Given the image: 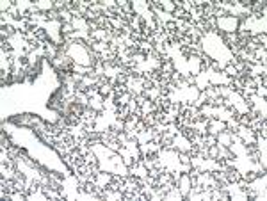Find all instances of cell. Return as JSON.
Segmentation results:
<instances>
[{"label": "cell", "instance_id": "cell-1", "mask_svg": "<svg viewBox=\"0 0 267 201\" xmlns=\"http://www.w3.org/2000/svg\"><path fill=\"white\" fill-rule=\"evenodd\" d=\"M216 25L224 32V34H232L239 29L240 22H239V18L237 16H232V14H226V16H221L216 20Z\"/></svg>", "mask_w": 267, "mask_h": 201}, {"label": "cell", "instance_id": "cell-2", "mask_svg": "<svg viewBox=\"0 0 267 201\" xmlns=\"http://www.w3.org/2000/svg\"><path fill=\"white\" fill-rule=\"evenodd\" d=\"M6 9H11V2H9V0H4V2H2V11H6Z\"/></svg>", "mask_w": 267, "mask_h": 201}, {"label": "cell", "instance_id": "cell-3", "mask_svg": "<svg viewBox=\"0 0 267 201\" xmlns=\"http://www.w3.org/2000/svg\"><path fill=\"white\" fill-rule=\"evenodd\" d=\"M256 93H258L260 96H265V89H263V87H258V89H256Z\"/></svg>", "mask_w": 267, "mask_h": 201}]
</instances>
